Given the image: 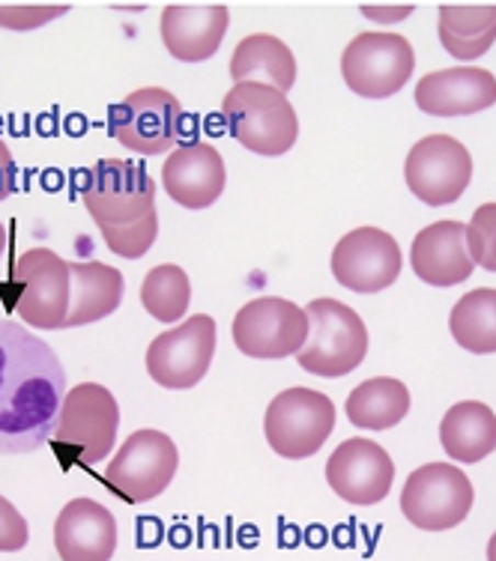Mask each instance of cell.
Returning <instances> with one entry per match:
<instances>
[{"label":"cell","mask_w":496,"mask_h":561,"mask_svg":"<svg viewBox=\"0 0 496 561\" xmlns=\"http://www.w3.org/2000/svg\"><path fill=\"white\" fill-rule=\"evenodd\" d=\"M66 370L43 337L0 320V454L40 451L55 436Z\"/></svg>","instance_id":"cell-1"},{"label":"cell","mask_w":496,"mask_h":561,"mask_svg":"<svg viewBox=\"0 0 496 561\" xmlns=\"http://www.w3.org/2000/svg\"><path fill=\"white\" fill-rule=\"evenodd\" d=\"M120 407L99 382H81L66 391L55 424V451L69 466L102 463L117 443Z\"/></svg>","instance_id":"cell-2"},{"label":"cell","mask_w":496,"mask_h":561,"mask_svg":"<svg viewBox=\"0 0 496 561\" xmlns=\"http://www.w3.org/2000/svg\"><path fill=\"white\" fill-rule=\"evenodd\" d=\"M81 204L99 233L140 225L156 216V183L138 159H102L84 173Z\"/></svg>","instance_id":"cell-3"},{"label":"cell","mask_w":496,"mask_h":561,"mask_svg":"<svg viewBox=\"0 0 496 561\" xmlns=\"http://www.w3.org/2000/svg\"><path fill=\"white\" fill-rule=\"evenodd\" d=\"M227 131L255 156H284L300 138L296 108L267 84H234L222 102Z\"/></svg>","instance_id":"cell-4"},{"label":"cell","mask_w":496,"mask_h":561,"mask_svg":"<svg viewBox=\"0 0 496 561\" xmlns=\"http://www.w3.org/2000/svg\"><path fill=\"white\" fill-rule=\"evenodd\" d=\"M308 337L296 353L300 367L314 377L338 379L353 374L368 353V329L350 305L335 299H314L305 308Z\"/></svg>","instance_id":"cell-5"},{"label":"cell","mask_w":496,"mask_h":561,"mask_svg":"<svg viewBox=\"0 0 496 561\" xmlns=\"http://www.w3.org/2000/svg\"><path fill=\"white\" fill-rule=\"evenodd\" d=\"M335 431V407L324 391L296 389L281 391L272 398L263 419L267 443L279 457L305 460L324 448Z\"/></svg>","instance_id":"cell-6"},{"label":"cell","mask_w":496,"mask_h":561,"mask_svg":"<svg viewBox=\"0 0 496 561\" xmlns=\"http://www.w3.org/2000/svg\"><path fill=\"white\" fill-rule=\"evenodd\" d=\"M12 290H15V313L24 323L43 332L64 329L69 317V293L72 275L69 263L48 249L24 251L12 270Z\"/></svg>","instance_id":"cell-7"},{"label":"cell","mask_w":496,"mask_h":561,"mask_svg":"<svg viewBox=\"0 0 496 561\" xmlns=\"http://www.w3.org/2000/svg\"><path fill=\"white\" fill-rule=\"evenodd\" d=\"M473 481L464 469L449 463H425L410 472L401 490V514L421 531H446L461 526L473 511Z\"/></svg>","instance_id":"cell-8"},{"label":"cell","mask_w":496,"mask_h":561,"mask_svg":"<svg viewBox=\"0 0 496 561\" xmlns=\"http://www.w3.org/2000/svg\"><path fill=\"white\" fill-rule=\"evenodd\" d=\"M183 123V105L171 90L162 87H144L129 96L111 105L109 131L138 156H162L177 144Z\"/></svg>","instance_id":"cell-9"},{"label":"cell","mask_w":496,"mask_h":561,"mask_svg":"<svg viewBox=\"0 0 496 561\" xmlns=\"http://www.w3.org/2000/svg\"><path fill=\"white\" fill-rule=\"evenodd\" d=\"M416 55L398 33H359L345 48L341 76L345 84L365 99H388L410 84Z\"/></svg>","instance_id":"cell-10"},{"label":"cell","mask_w":496,"mask_h":561,"mask_svg":"<svg viewBox=\"0 0 496 561\" xmlns=\"http://www.w3.org/2000/svg\"><path fill=\"white\" fill-rule=\"evenodd\" d=\"M216 356V320L210 313H194L177 329L153 337L147 346V374L162 389H194Z\"/></svg>","instance_id":"cell-11"},{"label":"cell","mask_w":496,"mask_h":561,"mask_svg":"<svg viewBox=\"0 0 496 561\" xmlns=\"http://www.w3.org/2000/svg\"><path fill=\"white\" fill-rule=\"evenodd\" d=\"M180 451L162 431H135L105 469V481L132 505L162 496L177 476Z\"/></svg>","instance_id":"cell-12"},{"label":"cell","mask_w":496,"mask_h":561,"mask_svg":"<svg viewBox=\"0 0 496 561\" xmlns=\"http://www.w3.org/2000/svg\"><path fill=\"white\" fill-rule=\"evenodd\" d=\"M308 337L305 308L279 296L251 299L234 317V344L239 353L263 362L296 356Z\"/></svg>","instance_id":"cell-13"},{"label":"cell","mask_w":496,"mask_h":561,"mask_svg":"<svg viewBox=\"0 0 496 561\" xmlns=\"http://www.w3.org/2000/svg\"><path fill=\"white\" fill-rule=\"evenodd\" d=\"M404 180L421 204L449 206L473 180V156L452 135H428L407 156Z\"/></svg>","instance_id":"cell-14"},{"label":"cell","mask_w":496,"mask_h":561,"mask_svg":"<svg viewBox=\"0 0 496 561\" xmlns=\"http://www.w3.org/2000/svg\"><path fill=\"white\" fill-rule=\"evenodd\" d=\"M401 249L392 233L380 227H357L338 239L332 251L335 280L353 293H380L401 275Z\"/></svg>","instance_id":"cell-15"},{"label":"cell","mask_w":496,"mask_h":561,"mask_svg":"<svg viewBox=\"0 0 496 561\" xmlns=\"http://www.w3.org/2000/svg\"><path fill=\"white\" fill-rule=\"evenodd\" d=\"M326 481L350 505H377L395 481V463L386 448L371 439H347L326 460Z\"/></svg>","instance_id":"cell-16"},{"label":"cell","mask_w":496,"mask_h":561,"mask_svg":"<svg viewBox=\"0 0 496 561\" xmlns=\"http://www.w3.org/2000/svg\"><path fill=\"white\" fill-rule=\"evenodd\" d=\"M165 192L185 209H206L225 192V159L210 144H180L162 168Z\"/></svg>","instance_id":"cell-17"},{"label":"cell","mask_w":496,"mask_h":561,"mask_svg":"<svg viewBox=\"0 0 496 561\" xmlns=\"http://www.w3.org/2000/svg\"><path fill=\"white\" fill-rule=\"evenodd\" d=\"M496 105V78L482 66H454L416 84V108L431 117H466Z\"/></svg>","instance_id":"cell-18"},{"label":"cell","mask_w":496,"mask_h":561,"mask_svg":"<svg viewBox=\"0 0 496 561\" xmlns=\"http://www.w3.org/2000/svg\"><path fill=\"white\" fill-rule=\"evenodd\" d=\"M230 12L225 3H171L162 12V43L168 55L183 64H204L225 39Z\"/></svg>","instance_id":"cell-19"},{"label":"cell","mask_w":496,"mask_h":561,"mask_svg":"<svg viewBox=\"0 0 496 561\" xmlns=\"http://www.w3.org/2000/svg\"><path fill=\"white\" fill-rule=\"evenodd\" d=\"M55 547L60 561H111L117 550V523L93 499H72L57 514Z\"/></svg>","instance_id":"cell-20"},{"label":"cell","mask_w":496,"mask_h":561,"mask_svg":"<svg viewBox=\"0 0 496 561\" xmlns=\"http://www.w3.org/2000/svg\"><path fill=\"white\" fill-rule=\"evenodd\" d=\"M410 263L416 278L431 287H454L473 275L475 263L466 251V227L461 221H433L413 239Z\"/></svg>","instance_id":"cell-21"},{"label":"cell","mask_w":496,"mask_h":561,"mask_svg":"<svg viewBox=\"0 0 496 561\" xmlns=\"http://www.w3.org/2000/svg\"><path fill=\"white\" fill-rule=\"evenodd\" d=\"M72 275V293H69V317L64 329H78L109 317L123 302L126 280L114 266L87 260V263H69Z\"/></svg>","instance_id":"cell-22"},{"label":"cell","mask_w":496,"mask_h":561,"mask_svg":"<svg viewBox=\"0 0 496 561\" xmlns=\"http://www.w3.org/2000/svg\"><path fill=\"white\" fill-rule=\"evenodd\" d=\"M230 78L237 84H267L288 93L296 84V57L279 36L251 33L230 55Z\"/></svg>","instance_id":"cell-23"},{"label":"cell","mask_w":496,"mask_h":561,"mask_svg":"<svg viewBox=\"0 0 496 561\" xmlns=\"http://www.w3.org/2000/svg\"><path fill=\"white\" fill-rule=\"evenodd\" d=\"M440 443L458 463H482L496 448V415L482 400L454 403L440 421Z\"/></svg>","instance_id":"cell-24"},{"label":"cell","mask_w":496,"mask_h":561,"mask_svg":"<svg viewBox=\"0 0 496 561\" xmlns=\"http://www.w3.org/2000/svg\"><path fill=\"white\" fill-rule=\"evenodd\" d=\"M440 43L454 60H478L496 43V3L440 7Z\"/></svg>","instance_id":"cell-25"},{"label":"cell","mask_w":496,"mask_h":561,"mask_svg":"<svg viewBox=\"0 0 496 561\" xmlns=\"http://www.w3.org/2000/svg\"><path fill=\"white\" fill-rule=\"evenodd\" d=\"M410 412V391L401 379L374 377L350 391L347 419L362 431H388Z\"/></svg>","instance_id":"cell-26"},{"label":"cell","mask_w":496,"mask_h":561,"mask_svg":"<svg viewBox=\"0 0 496 561\" xmlns=\"http://www.w3.org/2000/svg\"><path fill=\"white\" fill-rule=\"evenodd\" d=\"M449 329L458 346L475 356L496 353V290L482 287L461 296L449 317Z\"/></svg>","instance_id":"cell-27"},{"label":"cell","mask_w":496,"mask_h":561,"mask_svg":"<svg viewBox=\"0 0 496 561\" xmlns=\"http://www.w3.org/2000/svg\"><path fill=\"white\" fill-rule=\"evenodd\" d=\"M140 302L147 308L153 320L159 323H180L192 302V284L180 266L162 263L147 272L140 284Z\"/></svg>","instance_id":"cell-28"},{"label":"cell","mask_w":496,"mask_h":561,"mask_svg":"<svg viewBox=\"0 0 496 561\" xmlns=\"http://www.w3.org/2000/svg\"><path fill=\"white\" fill-rule=\"evenodd\" d=\"M466 251L482 270L496 272V204H482L466 225Z\"/></svg>","instance_id":"cell-29"},{"label":"cell","mask_w":496,"mask_h":561,"mask_svg":"<svg viewBox=\"0 0 496 561\" xmlns=\"http://www.w3.org/2000/svg\"><path fill=\"white\" fill-rule=\"evenodd\" d=\"M159 237V213L150 218H144L140 225L120 227V230H102V239L117 257L138 260L153 249V242Z\"/></svg>","instance_id":"cell-30"},{"label":"cell","mask_w":496,"mask_h":561,"mask_svg":"<svg viewBox=\"0 0 496 561\" xmlns=\"http://www.w3.org/2000/svg\"><path fill=\"white\" fill-rule=\"evenodd\" d=\"M69 7L66 3H10L3 7L0 3V27H10V31H36L43 24L55 22L60 15H66Z\"/></svg>","instance_id":"cell-31"},{"label":"cell","mask_w":496,"mask_h":561,"mask_svg":"<svg viewBox=\"0 0 496 561\" xmlns=\"http://www.w3.org/2000/svg\"><path fill=\"white\" fill-rule=\"evenodd\" d=\"M31 529L27 519L19 514V507L10 499L0 496V552H19L27 547Z\"/></svg>","instance_id":"cell-32"},{"label":"cell","mask_w":496,"mask_h":561,"mask_svg":"<svg viewBox=\"0 0 496 561\" xmlns=\"http://www.w3.org/2000/svg\"><path fill=\"white\" fill-rule=\"evenodd\" d=\"M15 188H19V168H15L10 147L0 140V201L15 195Z\"/></svg>","instance_id":"cell-33"},{"label":"cell","mask_w":496,"mask_h":561,"mask_svg":"<svg viewBox=\"0 0 496 561\" xmlns=\"http://www.w3.org/2000/svg\"><path fill=\"white\" fill-rule=\"evenodd\" d=\"M413 12V7H362V15L365 19H374V22H401V19H407Z\"/></svg>","instance_id":"cell-34"},{"label":"cell","mask_w":496,"mask_h":561,"mask_svg":"<svg viewBox=\"0 0 496 561\" xmlns=\"http://www.w3.org/2000/svg\"><path fill=\"white\" fill-rule=\"evenodd\" d=\"M487 561H496V531L494 538L487 540Z\"/></svg>","instance_id":"cell-35"},{"label":"cell","mask_w":496,"mask_h":561,"mask_svg":"<svg viewBox=\"0 0 496 561\" xmlns=\"http://www.w3.org/2000/svg\"><path fill=\"white\" fill-rule=\"evenodd\" d=\"M3 251H7V230L0 225V257H3Z\"/></svg>","instance_id":"cell-36"}]
</instances>
